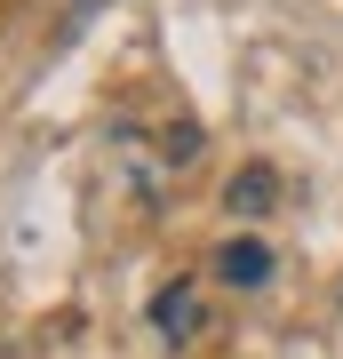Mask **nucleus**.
<instances>
[{"label": "nucleus", "mask_w": 343, "mask_h": 359, "mask_svg": "<svg viewBox=\"0 0 343 359\" xmlns=\"http://www.w3.org/2000/svg\"><path fill=\"white\" fill-rule=\"evenodd\" d=\"M224 200H231V216H264V208L280 200V184H271L264 168H248V176H231V184H224Z\"/></svg>", "instance_id": "nucleus-3"}, {"label": "nucleus", "mask_w": 343, "mask_h": 359, "mask_svg": "<svg viewBox=\"0 0 343 359\" xmlns=\"http://www.w3.org/2000/svg\"><path fill=\"white\" fill-rule=\"evenodd\" d=\"M152 327H160V335H176V344L200 327V304H191V287H160V295H152Z\"/></svg>", "instance_id": "nucleus-1"}, {"label": "nucleus", "mask_w": 343, "mask_h": 359, "mask_svg": "<svg viewBox=\"0 0 343 359\" xmlns=\"http://www.w3.org/2000/svg\"><path fill=\"white\" fill-rule=\"evenodd\" d=\"M104 8V0H72V25H88V16Z\"/></svg>", "instance_id": "nucleus-4"}, {"label": "nucleus", "mask_w": 343, "mask_h": 359, "mask_svg": "<svg viewBox=\"0 0 343 359\" xmlns=\"http://www.w3.org/2000/svg\"><path fill=\"white\" fill-rule=\"evenodd\" d=\"M216 271H224L231 287H255V280H271V256H264L255 240H231L224 256H216Z\"/></svg>", "instance_id": "nucleus-2"}]
</instances>
